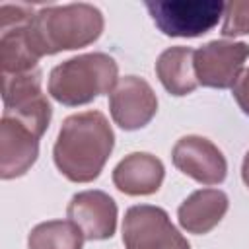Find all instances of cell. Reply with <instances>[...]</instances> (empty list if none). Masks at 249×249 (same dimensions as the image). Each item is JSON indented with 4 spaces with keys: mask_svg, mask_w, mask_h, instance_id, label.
I'll return each mask as SVG.
<instances>
[{
    "mask_svg": "<svg viewBox=\"0 0 249 249\" xmlns=\"http://www.w3.org/2000/svg\"><path fill=\"white\" fill-rule=\"evenodd\" d=\"M241 179H243L245 187L249 189V152L245 154V158H243V163H241Z\"/></svg>",
    "mask_w": 249,
    "mask_h": 249,
    "instance_id": "obj_20",
    "label": "cell"
},
{
    "mask_svg": "<svg viewBox=\"0 0 249 249\" xmlns=\"http://www.w3.org/2000/svg\"><path fill=\"white\" fill-rule=\"evenodd\" d=\"M115 148V132L101 111L89 109L62 121L53 146L56 169L72 183H91Z\"/></svg>",
    "mask_w": 249,
    "mask_h": 249,
    "instance_id": "obj_1",
    "label": "cell"
},
{
    "mask_svg": "<svg viewBox=\"0 0 249 249\" xmlns=\"http://www.w3.org/2000/svg\"><path fill=\"white\" fill-rule=\"evenodd\" d=\"M224 37L249 35V0H233L226 4L222 31Z\"/></svg>",
    "mask_w": 249,
    "mask_h": 249,
    "instance_id": "obj_17",
    "label": "cell"
},
{
    "mask_svg": "<svg viewBox=\"0 0 249 249\" xmlns=\"http://www.w3.org/2000/svg\"><path fill=\"white\" fill-rule=\"evenodd\" d=\"M173 165L200 185H220L228 175V161L222 150L208 138L189 134L171 150Z\"/></svg>",
    "mask_w": 249,
    "mask_h": 249,
    "instance_id": "obj_8",
    "label": "cell"
},
{
    "mask_svg": "<svg viewBox=\"0 0 249 249\" xmlns=\"http://www.w3.org/2000/svg\"><path fill=\"white\" fill-rule=\"evenodd\" d=\"M247 58L249 45L243 41H208L195 51V74L198 86L233 89Z\"/></svg>",
    "mask_w": 249,
    "mask_h": 249,
    "instance_id": "obj_7",
    "label": "cell"
},
{
    "mask_svg": "<svg viewBox=\"0 0 249 249\" xmlns=\"http://www.w3.org/2000/svg\"><path fill=\"white\" fill-rule=\"evenodd\" d=\"M230 206L228 195L220 189H198L191 193L177 208L179 226L195 235L214 230L226 216Z\"/></svg>",
    "mask_w": 249,
    "mask_h": 249,
    "instance_id": "obj_13",
    "label": "cell"
},
{
    "mask_svg": "<svg viewBox=\"0 0 249 249\" xmlns=\"http://www.w3.org/2000/svg\"><path fill=\"white\" fill-rule=\"evenodd\" d=\"M117 202L105 191L89 189L76 193L68 206V220L82 231L88 241H101L113 237L117 230Z\"/></svg>",
    "mask_w": 249,
    "mask_h": 249,
    "instance_id": "obj_10",
    "label": "cell"
},
{
    "mask_svg": "<svg viewBox=\"0 0 249 249\" xmlns=\"http://www.w3.org/2000/svg\"><path fill=\"white\" fill-rule=\"evenodd\" d=\"M109 111L123 130H138L156 117L158 97L144 78L124 76L109 93Z\"/></svg>",
    "mask_w": 249,
    "mask_h": 249,
    "instance_id": "obj_9",
    "label": "cell"
},
{
    "mask_svg": "<svg viewBox=\"0 0 249 249\" xmlns=\"http://www.w3.org/2000/svg\"><path fill=\"white\" fill-rule=\"evenodd\" d=\"M156 27L167 37H200L224 16L222 0H148L144 2Z\"/></svg>",
    "mask_w": 249,
    "mask_h": 249,
    "instance_id": "obj_4",
    "label": "cell"
},
{
    "mask_svg": "<svg viewBox=\"0 0 249 249\" xmlns=\"http://www.w3.org/2000/svg\"><path fill=\"white\" fill-rule=\"evenodd\" d=\"M117 82L119 66L111 54L86 53L56 64L49 74L47 89L60 105L78 107L111 93Z\"/></svg>",
    "mask_w": 249,
    "mask_h": 249,
    "instance_id": "obj_3",
    "label": "cell"
},
{
    "mask_svg": "<svg viewBox=\"0 0 249 249\" xmlns=\"http://www.w3.org/2000/svg\"><path fill=\"white\" fill-rule=\"evenodd\" d=\"M39 136L16 119L0 121V177L4 181L25 175L39 158Z\"/></svg>",
    "mask_w": 249,
    "mask_h": 249,
    "instance_id": "obj_11",
    "label": "cell"
},
{
    "mask_svg": "<svg viewBox=\"0 0 249 249\" xmlns=\"http://www.w3.org/2000/svg\"><path fill=\"white\" fill-rule=\"evenodd\" d=\"M2 101L4 117L19 121L39 138L47 132L53 109L41 89L39 68L25 74H2Z\"/></svg>",
    "mask_w": 249,
    "mask_h": 249,
    "instance_id": "obj_5",
    "label": "cell"
},
{
    "mask_svg": "<svg viewBox=\"0 0 249 249\" xmlns=\"http://www.w3.org/2000/svg\"><path fill=\"white\" fill-rule=\"evenodd\" d=\"M156 74L167 93L181 97L196 89L198 80L195 74V49L169 47L156 60Z\"/></svg>",
    "mask_w": 249,
    "mask_h": 249,
    "instance_id": "obj_15",
    "label": "cell"
},
{
    "mask_svg": "<svg viewBox=\"0 0 249 249\" xmlns=\"http://www.w3.org/2000/svg\"><path fill=\"white\" fill-rule=\"evenodd\" d=\"M35 12L27 4H2L0 6V29L12 27L18 23H25L33 19Z\"/></svg>",
    "mask_w": 249,
    "mask_h": 249,
    "instance_id": "obj_18",
    "label": "cell"
},
{
    "mask_svg": "<svg viewBox=\"0 0 249 249\" xmlns=\"http://www.w3.org/2000/svg\"><path fill=\"white\" fill-rule=\"evenodd\" d=\"M165 167L160 158L148 152L124 156L113 169V185L128 196H146L160 191Z\"/></svg>",
    "mask_w": 249,
    "mask_h": 249,
    "instance_id": "obj_12",
    "label": "cell"
},
{
    "mask_svg": "<svg viewBox=\"0 0 249 249\" xmlns=\"http://www.w3.org/2000/svg\"><path fill=\"white\" fill-rule=\"evenodd\" d=\"M124 249H191L169 214L154 204H134L123 218Z\"/></svg>",
    "mask_w": 249,
    "mask_h": 249,
    "instance_id": "obj_6",
    "label": "cell"
},
{
    "mask_svg": "<svg viewBox=\"0 0 249 249\" xmlns=\"http://www.w3.org/2000/svg\"><path fill=\"white\" fill-rule=\"evenodd\" d=\"M233 97H235L239 109L249 117V68L239 76L237 84L233 86Z\"/></svg>",
    "mask_w": 249,
    "mask_h": 249,
    "instance_id": "obj_19",
    "label": "cell"
},
{
    "mask_svg": "<svg viewBox=\"0 0 249 249\" xmlns=\"http://www.w3.org/2000/svg\"><path fill=\"white\" fill-rule=\"evenodd\" d=\"M103 25L101 10L86 2L45 6L31 19V29L43 56L95 43L103 33Z\"/></svg>",
    "mask_w": 249,
    "mask_h": 249,
    "instance_id": "obj_2",
    "label": "cell"
},
{
    "mask_svg": "<svg viewBox=\"0 0 249 249\" xmlns=\"http://www.w3.org/2000/svg\"><path fill=\"white\" fill-rule=\"evenodd\" d=\"M84 235L70 220L37 224L27 235V249H82Z\"/></svg>",
    "mask_w": 249,
    "mask_h": 249,
    "instance_id": "obj_16",
    "label": "cell"
},
{
    "mask_svg": "<svg viewBox=\"0 0 249 249\" xmlns=\"http://www.w3.org/2000/svg\"><path fill=\"white\" fill-rule=\"evenodd\" d=\"M43 56L31 29V19L2 29L0 37V62L2 74H25L37 68Z\"/></svg>",
    "mask_w": 249,
    "mask_h": 249,
    "instance_id": "obj_14",
    "label": "cell"
}]
</instances>
